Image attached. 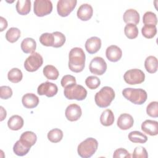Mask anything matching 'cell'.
<instances>
[{"mask_svg":"<svg viewBox=\"0 0 158 158\" xmlns=\"http://www.w3.org/2000/svg\"><path fill=\"white\" fill-rule=\"evenodd\" d=\"M85 54L81 48H72L69 54V69L75 73L82 72L85 67Z\"/></svg>","mask_w":158,"mask_h":158,"instance_id":"cell-1","label":"cell"},{"mask_svg":"<svg viewBox=\"0 0 158 158\" xmlns=\"http://www.w3.org/2000/svg\"><path fill=\"white\" fill-rule=\"evenodd\" d=\"M115 91L110 86H104L94 96V101L98 106L105 108L110 106L115 98Z\"/></svg>","mask_w":158,"mask_h":158,"instance_id":"cell-2","label":"cell"},{"mask_svg":"<svg viewBox=\"0 0 158 158\" xmlns=\"http://www.w3.org/2000/svg\"><path fill=\"white\" fill-rule=\"evenodd\" d=\"M122 95L127 100L138 105L144 103L148 98L146 91L141 88H126L123 89Z\"/></svg>","mask_w":158,"mask_h":158,"instance_id":"cell-3","label":"cell"},{"mask_svg":"<svg viewBox=\"0 0 158 158\" xmlns=\"http://www.w3.org/2000/svg\"><path fill=\"white\" fill-rule=\"evenodd\" d=\"M98 147V141L93 138H88L78 146V154L83 158L91 157L97 151Z\"/></svg>","mask_w":158,"mask_h":158,"instance_id":"cell-4","label":"cell"},{"mask_svg":"<svg viewBox=\"0 0 158 158\" xmlns=\"http://www.w3.org/2000/svg\"><path fill=\"white\" fill-rule=\"evenodd\" d=\"M64 94L68 99L83 101L86 98L87 91L82 85L76 83L65 88Z\"/></svg>","mask_w":158,"mask_h":158,"instance_id":"cell-5","label":"cell"},{"mask_svg":"<svg viewBox=\"0 0 158 158\" xmlns=\"http://www.w3.org/2000/svg\"><path fill=\"white\" fill-rule=\"evenodd\" d=\"M123 79L129 85L141 84L145 80V74L140 69H130L125 73Z\"/></svg>","mask_w":158,"mask_h":158,"instance_id":"cell-6","label":"cell"},{"mask_svg":"<svg viewBox=\"0 0 158 158\" xmlns=\"http://www.w3.org/2000/svg\"><path fill=\"white\" fill-rule=\"evenodd\" d=\"M43 63V57L38 52H33L30 55L24 62L25 69L30 72L36 71Z\"/></svg>","mask_w":158,"mask_h":158,"instance_id":"cell-7","label":"cell"},{"mask_svg":"<svg viewBox=\"0 0 158 158\" xmlns=\"http://www.w3.org/2000/svg\"><path fill=\"white\" fill-rule=\"evenodd\" d=\"M52 4L49 0H36L34 2L33 12L38 17H44L51 13Z\"/></svg>","mask_w":158,"mask_h":158,"instance_id":"cell-8","label":"cell"},{"mask_svg":"<svg viewBox=\"0 0 158 158\" xmlns=\"http://www.w3.org/2000/svg\"><path fill=\"white\" fill-rule=\"evenodd\" d=\"M76 0H59L57 4L58 14L63 17L68 16L76 7Z\"/></svg>","mask_w":158,"mask_h":158,"instance_id":"cell-9","label":"cell"},{"mask_svg":"<svg viewBox=\"0 0 158 158\" xmlns=\"http://www.w3.org/2000/svg\"><path fill=\"white\" fill-rule=\"evenodd\" d=\"M89 69L91 73L97 75H103L107 70V64L101 57H95L90 62Z\"/></svg>","mask_w":158,"mask_h":158,"instance_id":"cell-10","label":"cell"},{"mask_svg":"<svg viewBox=\"0 0 158 158\" xmlns=\"http://www.w3.org/2000/svg\"><path fill=\"white\" fill-rule=\"evenodd\" d=\"M58 91L57 85L49 81H46L40 84L37 89V93L39 95H45L51 98L55 96Z\"/></svg>","mask_w":158,"mask_h":158,"instance_id":"cell-11","label":"cell"},{"mask_svg":"<svg viewBox=\"0 0 158 158\" xmlns=\"http://www.w3.org/2000/svg\"><path fill=\"white\" fill-rule=\"evenodd\" d=\"M82 111L80 106L77 104H71L68 106L65 111L67 119L70 122L78 120L81 116Z\"/></svg>","mask_w":158,"mask_h":158,"instance_id":"cell-12","label":"cell"},{"mask_svg":"<svg viewBox=\"0 0 158 158\" xmlns=\"http://www.w3.org/2000/svg\"><path fill=\"white\" fill-rule=\"evenodd\" d=\"M134 123V120L132 116L128 114H122L118 118L117 125L118 128L122 130H127L131 128Z\"/></svg>","mask_w":158,"mask_h":158,"instance_id":"cell-13","label":"cell"},{"mask_svg":"<svg viewBox=\"0 0 158 158\" xmlns=\"http://www.w3.org/2000/svg\"><path fill=\"white\" fill-rule=\"evenodd\" d=\"M85 46L89 54H95L101 49V40L98 37L92 36L86 40Z\"/></svg>","mask_w":158,"mask_h":158,"instance_id":"cell-14","label":"cell"},{"mask_svg":"<svg viewBox=\"0 0 158 158\" xmlns=\"http://www.w3.org/2000/svg\"><path fill=\"white\" fill-rule=\"evenodd\" d=\"M93 14L92 6L89 4H81L77 10V15L79 19L82 21H87L89 20Z\"/></svg>","mask_w":158,"mask_h":158,"instance_id":"cell-15","label":"cell"},{"mask_svg":"<svg viewBox=\"0 0 158 158\" xmlns=\"http://www.w3.org/2000/svg\"><path fill=\"white\" fill-rule=\"evenodd\" d=\"M107 59L113 62L118 61L122 56V49L116 45H111L107 48L106 51Z\"/></svg>","mask_w":158,"mask_h":158,"instance_id":"cell-16","label":"cell"},{"mask_svg":"<svg viewBox=\"0 0 158 158\" xmlns=\"http://www.w3.org/2000/svg\"><path fill=\"white\" fill-rule=\"evenodd\" d=\"M141 130L150 136H156L158 134V122L156 120H146L141 124Z\"/></svg>","mask_w":158,"mask_h":158,"instance_id":"cell-17","label":"cell"},{"mask_svg":"<svg viewBox=\"0 0 158 158\" xmlns=\"http://www.w3.org/2000/svg\"><path fill=\"white\" fill-rule=\"evenodd\" d=\"M23 106L27 109L36 107L39 104L38 97L33 93H27L22 98Z\"/></svg>","mask_w":158,"mask_h":158,"instance_id":"cell-18","label":"cell"},{"mask_svg":"<svg viewBox=\"0 0 158 158\" xmlns=\"http://www.w3.org/2000/svg\"><path fill=\"white\" fill-rule=\"evenodd\" d=\"M139 14L133 9H130L127 10L123 15V21L127 23H132L134 25H137L139 22Z\"/></svg>","mask_w":158,"mask_h":158,"instance_id":"cell-19","label":"cell"},{"mask_svg":"<svg viewBox=\"0 0 158 158\" xmlns=\"http://www.w3.org/2000/svg\"><path fill=\"white\" fill-rule=\"evenodd\" d=\"M21 49L26 54H32L35 52L36 48V43L31 38H26L21 43Z\"/></svg>","mask_w":158,"mask_h":158,"instance_id":"cell-20","label":"cell"},{"mask_svg":"<svg viewBox=\"0 0 158 158\" xmlns=\"http://www.w3.org/2000/svg\"><path fill=\"white\" fill-rule=\"evenodd\" d=\"M24 121L23 118L19 115H12L9 118L7 122L8 127L14 131L21 129L23 126Z\"/></svg>","mask_w":158,"mask_h":158,"instance_id":"cell-21","label":"cell"},{"mask_svg":"<svg viewBox=\"0 0 158 158\" xmlns=\"http://www.w3.org/2000/svg\"><path fill=\"white\" fill-rule=\"evenodd\" d=\"M20 140L29 148L33 146L37 140V136L35 133L30 131H27L23 132L20 137Z\"/></svg>","mask_w":158,"mask_h":158,"instance_id":"cell-22","label":"cell"},{"mask_svg":"<svg viewBox=\"0 0 158 158\" xmlns=\"http://www.w3.org/2000/svg\"><path fill=\"white\" fill-rule=\"evenodd\" d=\"M17 12L22 15L28 14L31 10V1L30 0H19L16 3Z\"/></svg>","mask_w":158,"mask_h":158,"instance_id":"cell-23","label":"cell"},{"mask_svg":"<svg viewBox=\"0 0 158 158\" xmlns=\"http://www.w3.org/2000/svg\"><path fill=\"white\" fill-rule=\"evenodd\" d=\"M114 122V115L110 109H106L104 110L100 117L101 123L105 127L112 125Z\"/></svg>","mask_w":158,"mask_h":158,"instance_id":"cell-24","label":"cell"},{"mask_svg":"<svg viewBox=\"0 0 158 158\" xmlns=\"http://www.w3.org/2000/svg\"><path fill=\"white\" fill-rule=\"evenodd\" d=\"M144 67L148 72L150 73H156L158 68V62L157 58L153 56L147 57L144 61Z\"/></svg>","mask_w":158,"mask_h":158,"instance_id":"cell-25","label":"cell"},{"mask_svg":"<svg viewBox=\"0 0 158 158\" xmlns=\"http://www.w3.org/2000/svg\"><path fill=\"white\" fill-rule=\"evenodd\" d=\"M129 140L134 143H145L148 141V137L139 131H133L128 135Z\"/></svg>","mask_w":158,"mask_h":158,"instance_id":"cell-26","label":"cell"},{"mask_svg":"<svg viewBox=\"0 0 158 158\" xmlns=\"http://www.w3.org/2000/svg\"><path fill=\"white\" fill-rule=\"evenodd\" d=\"M44 75L49 80H56L57 79L59 73L58 70L52 65H46L43 70Z\"/></svg>","mask_w":158,"mask_h":158,"instance_id":"cell-27","label":"cell"},{"mask_svg":"<svg viewBox=\"0 0 158 158\" xmlns=\"http://www.w3.org/2000/svg\"><path fill=\"white\" fill-rule=\"evenodd\" d=\"M30 148H31L26 146L19 139L14 144L13 146V151L17 156H23L29 152Z\"/></svg>","mask_w":158,"mask_h":158,"instance_id":"cell-28","label":"cell"},{"mask_svg":"<svg viewBox=\"0 0 158 158\" xmlns=\"http://www.w3.org/2000/svg\"><path fill=\"white\" fill-rule=\"evenodd\" d=\"M23 77L22 71L18 68H13L10 69L7 73L8 80L14 83H17L20 82Z\"/></svg>","mask_w":158,"mask_h":158,"instance_id":"cell-29","label":"cell"},{"mask_svg":"<svg viewBox=\"0 0 158 158\" xmlns=\"http://www.w3.org/2000/svg\"><path fill=\"white\" fill-rule=\"evenodd\" d=\"M20 37V31L19 28L15 27L10 28L6 33V40L11 43L16 42Z\"/></svg>","mask_w":158,"mask_h":158,"instance_id":"cell-30","label":"cell"},{"mask_svg":"<svg viewBox=\"0 0 158 158\" xmlns=\"http://www.w3.org/2000/svg\"><path fill=\"white\" fill-rule=\"evenodd\" d=\"M48 139L52 143H58L63 138V132L59 128H54L50 130L48 133Z\"/></svg>","mask_w":158,"mask_h":158,"instance_id":"cell-31","label":"cell"},{"mask_svg":"<svg viewBox=\"0 0 158 158\" xmlns=\"http://www.w3.org/2000/svg\"><path fill=\"white\" fill-rule=\"evenodd\" d=\"M124 33L129 39H135L138 35V29L136 25L128 23L124 28Z\"/></svg>","mask_w":158,"mask_h":158,"instance_id":"cell-32","label":"cell"},{"mask_svg":"<svg viewBox=\"0 0 158 158\" xmlns=\"http://www.w3.org/2000/svg\"><path fill=\"white\" fill-rule=\"evenodd\" d=\"M141 33L143 36L146 38H152L157 33L156 26L152 25H144V26L141 28Z\"/></svg>","mask_w":158,"mask_h":158,"instance_id":"cell-33","label":"cell"},{"mask_svg":"<svg viewBox=\"0 0 158 158\" xmlns=\"http://www.w3.org/2000/svg\"><path fill=\"white\" fill-rule=\"evenodd\" d=\"M143 22L144 25H152L156 26L157 23V19L156 14L151 11L145 12L143 17Z\"/></svg>","mask_w":158,"mask_h":158,"instance_id":"cell-34","label":"cell"},{"mask_svg":"<svg viewBox=\"0 0 158 158\" xmlns=\"http://www.w3.org/2000/svg\"><path fill=\"white\" fill-rule=\"evenodd\" d=\"M54 36V48H57L62 47L65 43V35L60 31H54L52 33Z\"/></svg>","mask_w":158,"mask_h":158,"instance_id":"cell-35","label":"cell"},{"mask_svg":"<svg viewBox=\"0 0 158 158\" xmlns=\"http://www.w3.org/2000/svg\"><path fill=\"white\" fill-rule=\"evenodd\" d=\"M40 42L45 46H53L54 36L52 33H44L40 36Z\"/></svg>","mask_w":158,"mask_h":158,"instance_id":"cell-36","label":"cell"},{"mask_svg":"<svg viewBox=\"0 0 158 158\" xmlns=\"http://www.w3.org/2000/svg\"><path fill=\"white\" fill-rule=\"evenodd\" d=\"M85 84L90 89H95L101 84L99 78L96 76H89L85 80Z\"/></svg>","mask_w":158,"mask_h":158,"instance_id":"cell-37","label":"cell"},{"mask_svg":"<svg viewBox=\"0 0 158 158\" xmlns=\"http://www.w3.org/2000/svg\"><path fill=\"white\" fill-rule=\"evenodd\" d=\"M147 114L151 117L156 118L158 117V102H151L146 107Z\"/></svg>","mask_w":158,"mask_h":158,"instance_id":"cell-38","label":"cell"},{"mask_svg":"<svg viewBox=\"0 0 158 158\" xmlns=\"http://www.w3.org/2000/svg\"><path fill=\"white\" fill-rule=\"evenodd\" d=\"M132 157L133 158H147L148 157V154L144 147L138 146L135 148Z\"/></svg>","mask_w":158,"mask_h":158,"instance_id":"cell-39","label":"cell"},{"mask_svg":"<svg viewBox=\"0 0 158 158\" xmlns=\"http://www.w3.org/2000/svg\"><path fill=\"white\" fill-rule=\"evenodd\" d=\"M77 81H76V79L75 78L71 75H64L60 81V84L61 86L65 88L70 85H73V84H76Z\"/></svg>","mask_w":158,"mask_h":158,"instance_id":"cell-40","label":"cell"},{"mask_svg":"<svg viewBox=\"0 0 158 158\" xmlns=\"http://www.w3.org/2000/svg\"><path fill=\"white\" fill-rule=\"evenodd\" d=\"M12 96V90L8 86L0 87V98L2 99H7Z\"/></svg>","mask_w":158,"mask_h":158,"instance_id":"cell-41","label":"cell"},{"mask_svg":"<svg viewBox=\"0 0 158 158\" xmlns=\"http://www.w3.org/2000/svg\"><path fill=\"white\" fill-rule=\"evenodd\" d=\"M114 158H123V157H131L130 154L128 151L124 148H118L116 149L113 154Z\"/></svg>","mask_w":158,"mask_h":158,"instance_id":"cell-42","label":"cell"},{"mask_svg":"<svg viewBox=\"0 0 158 158\" xmlns=\"http://www.w3.org/2000/svg\"><path fill=\"white\" fill-rule=\"evenodd\" d=\"M0 22H1V31H2L4 30H5L7 27V22L6 19H4L2 17H0Z\"/></svg>","mask_w":158,"mask_h":158,"instance_id":"cell-43","label":"cell"},{"mask_svg":"<svg viewBox=\"0 0 158 158\" xmlns=\"http://www.w3.org/2000/svg\"><path fill=\"white\" fill-rule=\"evenodd\" d=\"M0 109H1V121H2L6 117V111L5 109H4V108L1 106L0 107Z\"/></svg>","mask_w":158,"mask_h":158,"instance_id":"cell-44","label":"cell"}]
</instances>
